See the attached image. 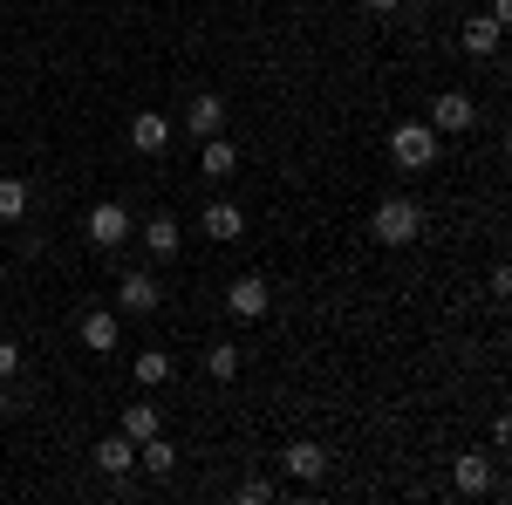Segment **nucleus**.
I'll list each match as a JSON object with an SVG mask.
<instances>
[{
  "instance_id": "nucleus-19",
  "label": "nucleus",
  "mask_w": 512,
  "mask_h": 505,
  "mask_svg": "<svg viewBox=\"0 0 512 505\" xmlns=\"http://www.w3.org/2000/svg\"><path fill=\"white\" fill-rule=\"evenodd\" d=\"M151 430H158V403H130V410H123V437H130V444H144Z\"/></svg>"
},
{
  "instance_id": "nucleus-7",
  "label": "nucleus",
  "mask_w": 512,
  "mask_h": 505,
  "mask_svg": "<svg viewBox=\"0 0 512 505\" xmlns=\"http://www.w3.org/2000/svg\"><path fill=\"white\" fill-rule=\"evenodd\" d=\"M185 130H192V137H219V130H226V103H219L212 89H198L192 110H185Z\"/></svg>"
},
{
  "instance_id": "nucleus-6",
  "label": "nucleus",
  "mask_w": 512,
  "mask_h": 505,
  "mask_svg": "<svg viewBox=\"0 0 512 505\" xmlns=\"http://www.w3.org/2000/svg\"><path fill=\"white\" fill-rule=\"evenodd\" d=\"M164 301V287L151 280V273H123V287H117V308L123 314H151Z\"/></svg>"
},
{
  "instance_id": "nucleus-22",
  "label": "nucleus",
  "mask_w": 512,
  "mask_h": 505,
  "mask_svg": "<svg viewBox=\"0 0 512 505\" xmlns=\"http://www.w3.org/2000/svg\"><path fill=\"white\" fill-rule=\"evenodd\" d=\"M274 499V478H239V505H267Z\"/></svg>"
},
{
  "instance_id": "nucleus-21",
  "label": "nucleus",
  "mask_w": 512,
  "mask_h": 505,
  "mask_svg": "<svg viewBox=\"0 0 512 505\" xmlns=\"http://www.w3.org/2000/svg\"><path fill=\"white\" fill-rule=\"evenodd\" d=\"M28 212V178H0V219H21Z\"/></svg>"
},
{
  "instance_id": "nucleus-25",
  "label": "nucleus",
  "mask_w": 512,
  "mask_h": 505,
  "mask_svg": "<svg viewBox=\"0 0 512 505\" xmlns=\"http://www.w3.org/2000/svg\"><path fill=\"white\" fill-rule=\"evenodd\" d=\"M7 410H14V396H7V383H0V417H7Z\"/></svg>"
},
{
  "instance_id": "nucleus-24",
  "label": "nucleus",
  "mask_w": 512,
  "mask_h": 505,
  "mask_svg": "<svg viewBox=\"0 0 512 505\" xmlns=\"http://www.w3.org/2000/svg\"><path fill=\"white\" fill-rule=\"evenodd\" d=\"M362 7H369V14H396V0H362Z\"/></svg>"
},
{
  "instance_id": "nucleus-10",
  "label": "nucleus",
  "mask_w": 512,
  "mask_h": 505,
  "mask_svg": "<svg viewBox=\"0 0 512 505\" xmlns=\"http://www.w3.org/2000/svg\"><path fill=\"white\" fill-rule=\"evenodd\" d=\"M82 349H89V355H110V349H117V314H110V308H89V314H82Z\"/></svg>"
},
{
  "instance_id": "nucleus-23",
  "label": "nucleus",
  "mask_w": 512,
  "mask_h": 505,
  "mask_svg": "<svg viewBox=\"0 0 512 505\" xmlns=\"http://www.w3.org/2000/svg\"><path fill=\"white\" fill-rule=\"evenodd\" d=\"M14 369H21V349H14V342H0V383H7Z\"/></svg>"
},
{
  "instance_id": "nucleus-15",
  "label": "nucleus",
  "mask_w": 512,
  "mask_h": 505,
  "mask_svg": "<svg viewBox=\"0 0 512 505\" xmlns=\"http://www.w3.org/2000/svg\"><path fill=\"white\" fill-rule=\"evenodd\" d=\"M239 233H246L239 205H205V239H239Z\"/></svg>"
},
{
  "instance_id": "nucleus-11",
  "label": "nucleus",
  "mask_w": 512,
  "mask_h": 505,
  "mask_svg": "<svg viewBox=\"0 0 512 505\" xmlns=\"http://www.w3.org/2000/svg\"><path fill=\"white\" fill-rule=\"evenodd\" d=\"M198 171H205V178H233L239 151L226 144V137H198Z\"/></svg>"
},
{
  "instance_id": "nucleus-3",
  "label": "nucleus",
  "mask_w": 512,
  "mask_h": 505,
  "mask_svg": "<svg viewBox=\"0 0 512 505\" xmlns=\"http://www.w3.org/2000/svg\"><path fill=\"white\" fill-rule=\"evenodd\" d=\"M226 308H233L239 321H260V314L274 308V294H267V280H260V273H239L233 287H226Z\"/></svg>"
},
{
  "instance_id": "nucleus-4",
  "label": "nucleus",
  "mask_w": 512,
  "mask_h": 505,
  "mask_svg": "<svg viewBox=\"0 0 512 505\" xmlns=\"http://www.w3.org/2000/svg\"><path fill=\"white\" fill-rule=\"evenodd\" d=\"M89 239L110 253V246H123L130 239V212H123L117 198H103V205H89Z\"/></svg>"
},
{
  "instance_id": "nucleus-1",
  "label": "nucleus",
  "mask_w": 512,
  "mask_h": 505,
  "mask_svg": "<svg viewBox=\"0 0 512 505\" xmlns=\"http://www.w3.org/2000/svg\"><path fill=\"white\" fill-rule=\"evenodd\" d=\"M417 233H424V205L417 198H383L376 219H369V239L376 246H410Z\"/></svg>"
},
{
  "instance_id": "nucleus-8",
  "label": "nucleus",
  "mask_w": 512,
  "mask_h": 505,
  "mask_svg": "<svg viewBox=\"0 0 512 505\" xmlns=\"http://www.w3.org/2000/svg\"><path fill=\"white\" fill-rule=\"evenodd\" d=\"M164 144H171V117H158V110H137V123H130V151L158 157Z\"/></svg>"
},
{
  "instance_id": "nucleus-5",
  "label": "nucleus",
  "mask_w": 512,
  "mask_h": 505,
  "mask_svg": "<svg viewBox=\"0 0 512 505\" xmlns=\"http://www.w3.org/2000/svg\"><path fill=\"white\" fill-rule=\"evenodd\" d=\"M472 123H478V103L465 96V89H444V96H437V110H431L437 137H444V130H472Z\"/></svg>"
},
{
  "instance_id": "nucleus-18",
  "label": "nucleus",
  "mask_w": 512,
  "mask_h": 505,
  "mask_svg": "<svg viewBox=\"0 0 512 505\" xmlns=\"http://www.w3.org/2000/svg\"><path fill=\"white\" fill-rule=\"evenodd\" d=\"M158 383H171V355L144 349V355H137V389H158Z\"/></svg>"
},
{
  "instance_id": "nucleus-20",
  "label": "nucleus",
  "mask_w": 512,
  "mask_h": 505,
  "mask_svg": "<svg viewBox=\"0 0 512 505\" xmlns=\"http://www.w3.org/2000/svg\"><path fill=\"white\" fill-rule=\"evenodd\" d=\"M458 492H492V465H485V458H458Z\"/></svg>"
},
{
  "instance_id": "nucleus-12",
  "label": "nucleus",
  "mask_w": 512,
  "mask_h": 505,
  "mask_svg": "<svg viewBox=\"0 0 512 505\" xmlns=\"http://www.w3.org/2000/svg\"><path fill=\"white\" fill-rule=\"evenodd\" d=\"M321 471H328V451H321V444H308V437H301V444H287V478L315 485Z\"/></svg>"
},
{
  "instance_id": "nucleus-17",
  "label": "nucleus",
  "mask_w": 512,
  "mask_h": 505,
  "mask_svg": "<svg viewBox=\"0 0 512 505\" xmlns=\"http://www.w3.org/2000/svg\"><path fill=\"white\" fill-rule=\"evenodd\" d=\"M499 35H506V28H499V21H492V14H485V21H465V55H492V48H499Z\"/></svg>"
},
{
  "instance_id": "nucleus-14",
  "label": "nucleus",
  "mask_w": 512,
  "mask_h": 505,
  "mask_svg": "<svg viewBox=\"0 0 512 505\" xmlns=\"http://www.w3.org/2000/svg\"><path fill=\"white\" fill-rule=\"evenodd\" d=\"M137 465L151 471V478H164V471H178V444H164L158 430H151V437L137 444Z\"/></svg>"
},
{
  "instance_id": "nucleus-2",
  "label": "nucleus",
  "mask_w": 512,
  "mask_h": 505,
  "mask_svg": "<svg viewBox=\"0 0 512 505\" xmlns=\"http://www.w3.org/2000/svg\"><path fill=\"white\" fill-rule=\"evenodd\" d=\"M390 157L403 171H431L437 164V130L431 123H396L390 130Z\"/></svg>"
},
{
  "instance_id": "nucleus-13",
  "label": "nucleus",
  "mask_w": 512,
  "mask_h": 505,
  "mask_svg": "<svg viewBox=\"0 0 512 505\" xmlns=\"http://www.w3.org/2000/svg\"><path fill=\"white\" fill-rule=\"evenodd\" d=\"M144 246H151V260H178V246H185V239H178V219L158 212V219L144 226Z\"/></svg>"
},
{
  "instance_id": "nucleus-16",
  "label": "nucleus",
  "mask_w": 512,
  "mask_h": 505,
  "mask_svg": "<svg viewBox=\"0 0 512 505\" xmlns=\"http://www.w3.org/2000/svg\"><path fill=\"white\" fill-rule=\"evenodd\" d=\"M205 376H212V383H233L239 376V349L233 342H205Z\"/></svg>"
},
{
  "instance_id": "nucleus-9",
  "label": "nucleus",
  "mask_w": 512,
  "mask_h": 505,
  "mask_svg": "<svg viewBox=\"0 0 512 505\" xmlns=\"http://www.w3.org/2000/svg\"><path fill=\"white\" fill-rule=\"evenodd\" d=\"M89 465H96V471H110V478H123V471L137 465V444H130L123 430H117V437H96V451H89Z\"/></svg>"
}]
</instances>
